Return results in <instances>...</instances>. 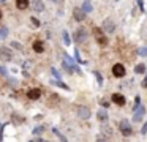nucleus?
Here are the masks:
<instances>
[{"label":"nucleus","instance_id":"22","mask_svg":"<svg viewBox=\"0 0 147 142\" xmlns=\"http://www.w3.org/2000/svg\"><path fill=\"white\" fill-rule=\"evenodd\" d=\"M63 41H65V44H67V46H70L71 40H70V35H68V32H63Z\"/></svg>","mask_w":147,"mask_h":142},{"label":"nucleus","instance_id":"5","mask_svg":"<svg viewBox=\"0 0 147 142\" xmlns=\"http://www.w3.org/2000/svg\"><path fill=\"white\" fill-rule=\"evenodd\" d=\"M112 74H114L115 77H123V76L127 74V69H125V66L122 65V63H115V65L112 66Z\"/></svg>","mask_w":147,"mask_h":142},{"label":"nucleus","instance_id":"36","mask_svg":"<svg viewBox=\"0 0 147 142\" xmlns=\"http://www.w3.org/2000/svg\"><path fill=\"white\" fill-rule=\"evenodd\" d=\"M0 19H2V11H0Z\"/></svg>","mask_w":147,"mask_h":142},{"label":"nucleus","instance_id":"29","mask_svg":"<svg viewBox=\"0 0 147 142\" xmlns=\"http://www.w3.org/2000/svg\"><path fill=\"white\" fill-rule=\"evenodd\" d=\"M30 19H32V24L35 25V27H38V25H40V21L36 17H30Z\"/></svg>","mask_w":147,"mask_h":142},{"label":"nucleus","instance_id":"27","mask_svg":"<svg viewBox=\"0 0 147 142\" xmlns=\"http://www.w3.org/2000/svg\"><path fill=\"white\" fill-rule=\"evenodd\" d=\"M141 87H142V88L147 87V71H146V77H144V81L141 82Z\"/></svg>","mask_w":147,"mask_h":142},{"label":"nucleus","instance_id":"20","mask_svg":"<svg viewBox=\"0 0 147 142\" xmlns=\"http://www.w3.org/2000/svg\"><path fill=\"white\" fill-rule=\"evenodd\" d=\"M52 133H54V134H55V136H57V137H59V139H60V141H67V137H65V136H63V134H62V133H60V131H59V129H57V128H52Z\"/></svg>","mask_w":147,"mask_h":142},{"label":"nucleus","instance_id":"12","mask_svg":"<svg viewBox=\"0 0 147 142\" xmlns=\"http://www.w3.org/2000/svg\"><path fill=\"white\" fill-rule=\"evenodd\" d=\"M96 117H98V120H100V122H103V123H106V122L109 120L108 110H106L105 107H101V109H98V110H96Z\"/></svg>","mask_w":147,"mask_h":142},{"label":"nucleus","instance_id":"31","mask_svg":"<svg viewBox=\"0 0 147 142\" xmlns=\"http://www.w3.org/2000/svg\"><path fill=\"white\" fill-rule=\"evenodd\" d=\"M41 131H43V126H38V128H35V129H33V133H35V134H40Z\"/></svg>","mask_w":147,"mask_h":142},{"label":"nucleus","instance_id":"35","mask_svg":"<svg viewBox=\"0 0 147 142\" xmlns=\"http://www.w3.org/2000/svg\"><path fill=\"white\" fill-rule=\"evenodd\" d=\"M52 2H55V3H62L63 0H52Z\"/></svg>","mask_w":147,"mask_h":142},{"label":"nucleus","instance_id":"26","mask_svg":"<svg viewBox=\"0 0 147 142\" xmlns=\"http://www.w3.org/2000/svg\"><path fill=\"white\" fill-rule=\"evenodd\" d=\"M51 71H52V74L55 76V79H60V74H59V71L55 68H51Z\"/></svg>","mask_w":147,"mask_h":142},{"label":"nucleus","instance_id":"28","mask_svg":"<svg viewBox=\"0 0 147 142\" xmlns=\"http://www.w3.org/2000/svg\"><path fill=\"white\" fill-rule=\"evenodd\" d=\"M11 44H13V46H14V47H16V49H19V50H22V46H21V44H19V43H18V41H13V43H11Z\"/></svg>","mask_w":147,"mask_h":142},{"label":"nucleus","instance_id":"33","mask_svg":"<svg viewBox=\"0 0 147 142\" xmlns=\"http://www.w3.org/2000/svg\"><path fill=\"white\" fill-rule=\"evenodd\" d=\"M138 3H139V8H141V11H144V2H142V0H138Z\"/></svg>","mask_w":147,"mask_h":142},{"label":"nucleus","instance_id":"9","mask_svg":"<svg viewBox=\"0 0 147 142\" xmlns=\"http://www.w3.org/2000/svg\"><path fill=\"white\" fill-rule=\"evenodd\" d=\"M11 57H13V52L8 47H0V59L8 62V60H11Z\"/></svg>","mask_w":147,"mask_h":142},{"label":"nucleus","instance_id":"17","mask_svg":"<svg viewBox=\"0 0 147 142\" xmlns=\"http://www.w3.org/2000/svg\"><path fill=\"white\" fill-rule=\"evenodd\" d=\"M16 6L19 9H26L29 6V0H16Z\"/></svg>","mask_w":147,"mask_h":142},{"label":"nucleus","instance_id":"10","mask_svg":"<svg viewBox=\"0 0 147 142\" xmlns=\"http://www.w3.org/2000/svg\"><path fill=\"white\" fill-rule=\"evenodd\" d=\"M86 14H87V13L84 11L82 8H74L73 9V17L76 19V21H79V22L86 19Z\"/></svg>","mask_w":147,"mask_h":142},{"label":"nucleus","instance_id":"21","mask_svg":"<svg viewBox=\"0 0 147 142\" xmlns=\"http://www.w3.org/2000/svg\"><path fill=\"white\" fill-rule=\"evenodd\" d=\"M8 36V28L7 27H2L0 28V40H5Z\"/></svg>","mask_w":147,"mask_h":142},{"label":"nucleus","instance_id":"6","mask_svg":"<svg viewBox=\"0 0 147 142\" xmlns=\"http://www.w3.org/2000/svg\"><path fill=\"white\" fill-rule=\"evenodd\" d=\"M133 122H141V120H142V117H144V114H146V107L144 106H138L136 109L133 110Z\"/></svg>","mask_w":147,"mask_h":142},{"label":"nucleus","instance_id":"18","mask_svg":"<svg viewBox=\"0 0 147 142\" xmlns=\"http://www.w3.org/2000/svg\"><path fill=\"white\" fill-rule=\"evenodd\" d=\"M82 9H84V11H86V13H90V11H92V3H90V0H84V3H82Z\"/></svg>","mask_w":147,"mask_h":142},{"label":"nucleus","instance_id":"19","mask_svg":"<svg viewBox=\"0 0 147 142\" xmlns=\"http://www.w3.org/2000/svg\"><path fill=\"white\" fill-rule=\"evenodd\" d=\"M51 84H54V85H59V87H62V88H65V90H68V85H65L63 82L60 81V79H54V81H51Z\"/></svg>","mask_w":147,"mask_h":142},{"label":"nucleus","instance_id":"7","mask_svg":"<svg viewBox=\"0 0 147 142\" xmlns=\"http://www.w3.org/2000/svg\"><path fill=\"white\" fill-rule=\"evenodd\" d=\"M78 115H79L82 120L90 118V109H89V107H86V106H79V107H78Z\"/></svg>","mask_w":147,"mask_h":142},{"label":"nucleus","instance_id":"15","mask_svg":"<svg viewBox=\"0 0 147 142\" xmlns=\"http://www.w3.org/2000/svg\"><path fill=\"white\" fill-rule=\"evenodd\" d=\"M33 50H35V52H43V50H45L43 41H38V40H36L35 43H33Z\"/></svg>","mask_w":147,"mask_h":142},{"label":"nucleus","instance_id":"2","mask_svg":"<svg viewBox=\"0 0 147 142\" xmlns=\"http://www.w3.org/2000/svg\"><path fill=\"white\" fill-rule=\"evenodd\" d=\"M119 129H120L122 136H125V137H128V136L133 134V128H131L130 122H128V120H125V118L119 122Z\"/></svg>","mask_w":147,"mask_h":142},{"label":"nucleus","instance_id":"14","mask_svg":"<svg viewBox=\"0 0 147 142\" xmlns=\"http://www.w3.org/2000/svg\"><path fill=\"white\" fill-rule=\"evenodd\" d=\"M32 8L35 9V11H43V9H45V5H43L41 0H33V2H32Z\"/></svg>","mask_w":147,"mask_h":142},{"label":"nucleus","instance_id":"13","mask_svg":"<svg viewBox=\"0 0 147 142\" xmlns=\"http://www.w3.org/2000/svg\"><path fill=\"white\" fill-rule=\"evenodd\" d=\"M27 96H29L30 100H38V98L41 96V90H40V88H30V90L27 92Z\"/></svg>","mask_w":147,"mask_h":142},{"label":"nucleus","instance_id":"8","mask_svg":"<svg viewBox=\"0 0 147 142\" xmlns=\"http://www.w3.org/2000/svg\"><path fill=\"white\" fill-rule=\"evenodd\" d=\"M112 103L117 104V106H125L127 100H125V96L120 93H112Z\"/></svg>","mask_w":147,"mask_h":142},{"label":"nucleus","instance_id":"1","mask_svg":"<svg viewBox=\"0 0 147 142\" xmlns=\"http://www.w3.org/2000/svg\"><path fill=\"white\" fill-rule=\"evenodd\" d=\"M63 66H65V69H67L68 73H73V71L81 73V69L78 68V65L74 63V60L71 59L68 54H63Z\"/></svg>","mask_w":147,"mask_h":142},{"label":"nucleus","instance_id":"25","mask_svg":"<svg viewBox=\"0 0 147 142\" xmlns=\"http://www.w3.org/2000/svg\"><path fill=\"white\" fill-rule=\"evenodd\" d=\"M93 74H95V77L98 79V84L100 85H103V77H101V74H100L98 71H93Z\"/></svg>","mask_w":147,"mask_h":142},{"label":"nucleus","instance_id":"32","mask_svg":"<svg viewBox=\"0 0 147 142\" xmlns=\"http://www.w3.org/2000/svg\"><path fill=\"white\" fill-rule=\"evenodd\" d=\"M141 133H142V134H147V122H146V125L141 128Z\"/></svg>","mask_w":147,"mask_h":142},{"label":"nucleus","instance_id":"30","mask_svg":"<svg viewBox=\"0 0 147 142\" xmlns=\"http://www.w3.org/2000/svg\"><path fill=\"white\" fill-rule=\"evenodd\" d=\"M74 55H76V60H78V62H82V59H81V57H79V50H74Z\"/></svg>","mask_w":147,"mask_h":142},{"label":"nucleus","instance_id":"3","mask_svg":"<svg viewBox=\"0 0 147 142\" xmlns=\"http://www.w3.org/2000/svg\"><path fill=\"white\" fill-rule=\"evenodd\" d=\"M93 35H95V40H96V43H98L100 46H106V44H108V36L105 35V30L95 27L93 28Z\"/></svg>","mask_w":147,"mask_h":142},{"label":"nucleus","instance_id":"34","mask_svg":"<svg viewBox=\"0 0 147 142\" xmlns=\"http://www.w3.org/2000/svg\"><path fill=\"white\" fill-rule=\"evenodd\" d=\"M0 73L3 76H7V68H3V66H0Z\"/></svg>","mask_w":147,"mask_h":142},{"label":"nucleus","instance_id":"24","mask_svg":"<svg viewBox=\"0 0 147 142\" xmlns=\"http://www.w3.org/2000/svg\"><path fill=\"white\" fill-rule=\"evenodd\" d=\"M138 54H139L141 57H147V47H141V49L138 50Z\"/></svg>","mask_w":147,"mask_h":142},{"label":"nucleus","instance_id":"4","mask_svg":"<svg viewBox=\"0 0 147 142\" xmlns=\"http://www.w3.org/2000/svg\"><path fill=\"white\" fill-rule=\"evenodd\" d=\"M87 35L89 33H87L86 28H82V27L78 28V30L74 32V41H76V43H84V41L87 40Z\"/></svg>","mask_w":147,"mask_h":142},{"label":"nucleus","instance_id":"11","mask_svg":"<svg viewBox=\"0 0 147 142\" xmlns=\"http://www.w3.org/2000/svg\"><path fill=\"white\" fill-rule=\"evenodd\" d=\"M103 30H105L106 33H112V32L115 30V24L111 19H106V21L103 22Z\"/></svg>","mask_w":147,"mask_h":142},{"label":"nucleus","instance_id":"23","mask_svg":"<svg viewBox=\"0 0 147 142\" xmlns=\"http://www.w3.org/2000/svg\"><path fill=\"white\" fill-rule=\"evenodd\" d=\"M101 131L105 133V134L108 136V137H111V136H112V131H111V128H106V126H103V128H101Z\"/></svg>","mask_w":147,"mask_h":142},{"label":"nucleus","instance_id":"16","mask_svg":"<svg viewBox=\"0 0 147 142\" xmlns=\"http://www.w3.org/2000/svg\"><path fill=\"white\" fill-rule=\"evenodd\" d=\"M146 71H147V68H146L144 63H139V65L134 66V73H136V74H142V73H146Z\"/></svg>","mask_w":147,"mask_h":142}]
</instances>
